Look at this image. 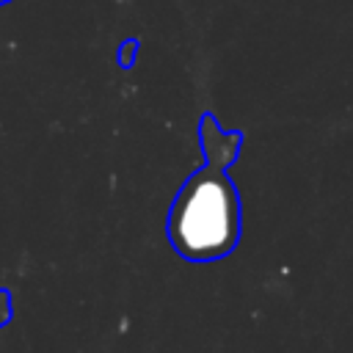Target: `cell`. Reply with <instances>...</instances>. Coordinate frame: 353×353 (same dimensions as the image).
I'll return each mask as SVG.
<instances>
[{
  "instance_id": "cell-2",
  "label": "cell",
  "mask_w": 353,
  "mask_h": 353,
  "mask_svg": "<svg viewBox=\"0 0 353 353\" xmlns=\"http://www.w3.org/2000/svg\"><path fill=\"white\" fill-rule=\"evenodd\" d=\"M8 317H11V301H8V292L0 290V328L8 323Z\"/></svg>"
},
{
  "instance_id": "cell-3",
  "label": "cell",
  "mask_w": 353,
  "mask_h": 353,
  "mask_svg": "<svg viewBox=\"0 0 353 353\" xmlns=\"http://www.w3.org/2000/svg\"><path fill=\"white\" fill-rule=\"evenodd\" d=\"M6 3H11V0H0V6H6Z\"/></svg>"
},
{
  "instance_id": "cell-1",
  "label": "cell",
  "mask_w": 353,
  "mask_h": 353,
  "mask_svg": "<svg viewBox=\"0 0 353 353\" xmlns=\"http://www.w3.org/2000/svg\"><path fill=\"white\" fill-rule=\"evenodd\" d=\"M199 141L204 165L196 168L174 196L165 234L182 259L215 262L229 256L240 240V196L226 168L237 160L243 132H226L212 113H204Z\"/></svg>"
}]
</instances>
